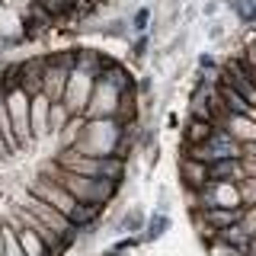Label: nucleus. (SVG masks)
Instances as JSON below:
<instances>
[{
	"label": "nucleus",
	"instance_id": "obj_1",
	"mask_svg": "<svg viewBox=\"0 0 256 256\" xmlns=\"http://www.w3.org/2000/svg\"><path fill=\"white\" fill-rule=\"evenodd\" d=\"M42 170H48L54 176V180L61 182L64 189L70 192V196L77 198V202H96V205H109L112 198L118 196V186L122 182H116V180H102V176H80V173H70V170H61L58 164H48L42 166Z\"/></svg>",
	"mask_w": 256,
	"mask_h": 256
},
{
	"label": "nucleus",
	"instance_id": "obj_2",
	"mask_svg": "<svg viewBox=\"0 0 256 256\" xmlns=\"http://www.w3.org/2000/svg\"><path fill=\"white\" fill-rule=\"evenodd\" d=\"M122 125L118 118H86L84 132H80L77 150L86 157H106L118 150V138H122Z\"/></svg>",
	"mask_w": 256,
	"mask_h": 256
},
{
	"label": "nucleus",
	"instance_id": "obj_3",
	"mask_svg": "<svg viewBox=\"0 0 256 256\" xmlns=\"http://www.w3.org/2000/svg\"><path fill=\"white\" fill-rule=\"evenodd\" d=\"M182 154L202 160V164H214V160H224V157H244V144H240L230 132L214 128V134L208 141L196 144V148H182Z\"/></svg>",
	"mask_w": 256,
	"mask_h": 256
},
{
	"label": "nucleus",
	"instance_id": "obj_4",
	"mask_svg": "<svg viewBox=\"0 0 256 256\" xmlns=\"http://www.w3.org/2000/svg\"><path fill=\"white\" fill-rule=\"evenodd\" d=\"M6 109H10V118H13V132H16V141H20V148H26V144H32L36 138H32V96L22 90H13L6 93Z\"/></svg>",
	"mask_w": 256,
	"mask_h": 256
},
{
	"label": "nucleus",
	"instance_id": "obj_5",
	"mask_svg": "<svg viewBox=\"0 0 256 256\" xmlns=\"http://www.w3.org/2000/svg\"><path fill=\"white\" fill-rule=\"evenodd\" d=\"M93 86H96V77L90 74H84V70H74L70 74V84H68V90H64V106L70 109V116H84L86 112V102H90V96H93Z\"/></svg>",
	"mask_w": 256,
	"mask_h": 256
},
{
	"label": "nucleus",
	"instance_id": "obj_6",
	"mask_svg": "<svg viewBox=\"0 0 256 256\" xmlns=\"http://www.w3.org/2000/svg\"><path fill=\"white\" fill-rule=\"evenodd\" d=\"M192 212H198V218H202L198 234H205V230H221V228H230V224H240L244 214H246V205H237V208H192Z\"/></svg>",
	"mask_w": 256,
	"mask_h": 256
},
{
	"label": "nucleus",
	"instance_id": "obj_7",
	"mask_svg": "<svg viewBox=\"0 0 256 256\" xmlns=\"http://www.w3.org/2000/svg\"><path fill=\"white\" fill-rule=\"evenodd\" d=\"M45 68H48V54L22 58V90H26L29 96L45 93Z\"/></svg>",
	"mask_w": 256,
	"mask_h": 256
},
{
	"label": "nucleus",
	"instance_id": "obj_8",
	"mask_svg": "<svg viewBox=\"0 0 256 256\" xmlns=\"http://www.w3.org/2000/svg\"><path fill=\"white\" fill-rule=\"evenodd\" d=\"M176 170H180V182L186 186V192H198L208 182V164L196 157H180V164H176Z\"/></svg>",
	"mask_w": 256,
	"mask_h": 256
},
{
	"label": "nucleus",
	"instance_id": "obj_9",
	"mask_svg": "<svg viewBox=\"0 0 256 256\" xmlns=\"http://www.w3.org/2000/svg\"><path fill=\"white\" fill-rule=\"evenodd\" d=\"M244 180V164L240 157H224L208 164V182H240Z\"/></svg>",
	"mask_w": 256,
	"mask_h": 256
},
{
	"label": "nucleus",
	"instance_id": "obj_10",
	"mask_svg": "<svg viewBox=\"0 0 256 256\" xmlns=\"http://www.w3.org/2000/svg\"><path fill=\"white\" fill-rule=\"evenodd\" d=\"M48 112H52V100H48L45 93H38V96H32V109H29V116H32V138H48Z\"/></svg>",
	"mask_w": 256,
	"mask_h": 256
},
{
	"label": "nucleus",
	"instance_id": "obj_11",
	"mask_svg": "<svg viewBox=\"0 0 256 256\" xmlns=\"http://www.w3.org/2000/svg\"><path fill=\"white\" fill-rule=\"evenodd\" d=\"M214 134V125L208 122V118H196V116H189L186 118V128H182V148H196V144H202L208 141Z\"/></svg>",
	"mask_w": 256,
	"mask_h": 256
},
{
	"label": "nucleus",
	"instance_id": "obj_12",
	"mask_svg": "<svg viewBox=\"0 0 256 256\" xmlns=\"http://www.w3.org/2000/svg\"><path fill=\"white\" fill-rule=\"evenodd\" d=\"M112 58L106 52H96V48H80V61H77V70H84V74L90 77H100L102 70H106V64Z\"/></svg>",
	"mask_w": 256,
	"mask_h": 256
},
{
	"label": "nucleus",
	"instance_id": "obj_13",
	"mask_svg": "<svg viewBox=\"0 0 256 256\" xmlns=\"http://www.w3.org/2000/svg\"><path fill=\"white\" fill-rule=\"evenodd\" d=\"M13 224V221H10ZM16 228V234H20V244H22V250H26V256H52V250H48V244L42 240V234L38 230H32V228H20V224H13Z\"/></svg>",
	"mask_w": 256,
	"mask_h": 256
},
{
	"label": "nucleus",
	"instance_id": "obj_14",
	"mask_svg": "<svg viewBox=\"0 0 256 256\" xmlns=\"http://www.w3.org/2000/svg\"><path fill=\"white\" fill-rule=\"evenodd\" d=\"M144 228H148V214H144L141 208H128L122 218L112 224L116 234H138V230H144Z\"/></svg>",
	"mask_w": 256,
	"mask_h": 256
},
{
	"label": "nucleus",
	"instance_id": "obj_15",
	"mask_svg": "<svg viewBox=\"0 0 256 256\" xmlns=\"http://www.w3.org/2000/svg\"><path fill=\"white\" fill-rule=\"evenodd\" d=\"M100 212H102V205H96V202H77V208L70 212V224H74L77 230L93 228V224L100 221Z\"/></svg>",
	"mask_w": 256,
	"mask_h": 256
},
{
	"label": "nucleus",
	"instance_id": "obj_16",
	"mask_svg": "<svg viewBox=\"0 0 256 256\" xmlns=\"http://www.w3.org/2000/svg\"><path fill=\"white\" fill-rule=\"evenodd\" d=\"M84 125H86V118H84V116H74V118H70V122L64 125L58 134H54V138H58V150H70V148H77Z\"/></svg>",
	"mask_w": 256,
	"mask_h": 256
},
{
	"label": "nucleus",
	"instance_id": "obj_17",
	"mask_svg": "<svg viewBox=\"0 0 256 256\" xmlns=\"http://www.w3.org/2000/svg\"><path fill=\"white\" fill-rule=\"evenodd\" d=\"M170 230V214L166 212H154L148 218V228H144V240H160Z\"/></svg>",
	"mask_w": 256,
	"mask_h": 256
},
{
	"label": "nucleus",
	"instance_id": "obj_18",
	"mask_svg": "<svg viewBox=\"0 0 256 256\" xmlns=\"http://www.w3.org/2000/svg\"><path fill=\"white\" fill-rule=\"evenodd\" d=\"M70 118L74 116H70V109L64 106V102H52V112H48V134H58Z\"/></svg>",
	"mask_w": 256,
	"mask_h": 256
},
{
	"label": "nucleus",
	"instance_id": "obj_19",
	"mask_svg": "<svg viewBox=\"0 0 256 256\" xmlns=\"http://www.w3.org/2000/svg\"><path fill=\"white\" fill-rule=\"evenodd\" d=\"M150 22H154V10H150V6H138V10L132 13V20H128V26H132L134 36H144V32L150 29Z\"/></svg>",
	"mask_w": 256,
	"mask_h": 256
},
{
	"label": "nucleus",
	"instance_id": "obj_20",
	"mask_svg": "<svg viewBox=\"0 0 256 256\" xmlns=\"http://www.w3.org/2000/svg\"><path fill=\"white\" fill-rule=\"evenodd\" d=\"M230 10H234V16L244 26H250V22H256V0H228Z\"/></svg>",
	"mask_w": 256,
	"mask_h": 256
},
{
	"label": "nucleus",
	"instance_id": "obj_21",
	"mask_svg": "<svg viewBox=\"0 0 256 256\" xmlns=\"http://www.w3.org/2000/svg\"><path fill=\"white\" fill-rule=\"evenodd\" d=\"M141 240H144V237H134V234H128V237H122V240H118V244H112L109 250H102V256H125V253H132L134 246L141 244Z\"/></svg>",
	"mask_w": 256,
	"mask_h": 256
},
{
	"label": "nucleus",
	"instance_id": "obj_22",
	"mask_svg": "<svg viewBox=\"0 0 256 256\" xmlns=\"http://www.w3.org/2000/svg\"><path fill=\"white\" fill-rule=\"evenodd\" d=\"M237 192H240V202L244 205H256V180L253 176H244L237 182Z\"/></svg>",
	"mask_w": 256,
	"mask_h": 256
},
{
	"label": "nucleus",
	"instance_id": "obj_23",
	"mask_svg": "<svg viewBox=\"0 0 256 256\" xmlns=\"http://www.w3.org/2000/svg\"><path fill=\"white\" fill-rule=\"evenodd\" d=\"M6 224V253L4 256H26V250H22V244H20V234H16V228L10 221H4Z\"/></svg>",
	"mask_w": 256,
	"mask_h": 256
},
{
	"label": "nucleus",
	"instance_id": "obj_24",
	"mask_svg": "<svg viewBox=\"0 0 256 256\" xmlns=\"http://www.w3.org/2000/svg\"><path fill=\"white\" fill-rule=\"evenodd\" d=\"M148 48H150V36L144 32V36H138V38L132 42V58H134V61H141L144 54H148Z\"/></svg>",
	"mask_w": 256,
	"mask_h": 256
},
{
	"label": "nucleus",
	"instance_id": "obj_25",
	"mask_svg": "<svg viewBox=\"0 0 256 256\" xmlns=\"http://www.w3.org/2000/svg\"><path fill=\"white\" fill-rule=\"evenodd\" d=\"M205 246H208L212 256H244L240 250H234V246H228V244H218V240H212V244H205Z\"/></svg>",
	"mask_w": 256,
	"mask_h": 256
},
{
	"label": "nucleus",
	"instance_id": "obj_26",
	"mask_svg": "<svg viewBox=\"0 0 256 256\" xmlns=\"http://www.w3.org/2000/svg\"><path fill=\"white\" fill-rule=\"evenodd\" d=\"M240 228L250 237H256V205H246V214H244V221H240Z\"/></svg>",
	"mask_w": 256,
	"mask_h": 256
},
{
	"label": "nucleus",
	"instance_id": "obj_27",
	"mask_svg": "<svg viewBox=\"0 0 256 256\" xmlns=\"http://www.w3.org/2000/svg\"><path fill=\"white\" fill-rule=\"evenodd\" d=\"M198 70H202V74H218V61H214V54H208V52L198 54Z\"/></svg>",
	"mask_w": 256,
	"mask_h": 256
},
{
	"label": "nucleus",
	"instance_id": "obj_28",
	"mask_svg": "<svg viewBox=\"0 0 256 256\" xmlns=\"http://www.w3.org/2000/svg\"><path fill=\"white\" fill-rule=\"evenodd\" d=\"M128 29H132V26H128L125 20H112V22H109V29H102V36H125Z\"/></svg>",
	"mask_w": 256,
	"mask_h": 256
},
{
	"label": "nucleus",
	"instance_id": "obj_29",
	"mask_svg": "<svg viewBox=\"0 0 256 256\" xmlns=\"http://www.w3.org/2000/svg\"><path fill=\"white\" fill-rule=\"evenodd\" d=\"M150 93H154V77L144 74V77L138 80V96H150Z\"/></svg>",
	"mask_w": 256,
	"mask_h": 256
},
{
	"label": "nucleus",
	"instance_id": "obj_30",
	"mask_svg": "<svg viewBox=\"0 0 256 256\" xmlns=\"http://www.w3.org/2000/svg\"><path fill=\"white\" fill-rule=\"evenodd\" d=\"M240 164H244V176H253V180H256V157L253 154H244V157H240Z\"/></svg>",
	"mask_w": 256,
	"mask_h": 256
},
{
	"label": "nucleus",
	"instance_id": "obj_31",
	"mask_svg": "<svg viewBox=\"0 0 256 256\" xmlns=\"http://www.w3.org/2000/svg\"><path fill=\"white\" fill-rule=\"evenodd\" d=\"M221 36H224V26H221L218 20H212V22H208V38H214V42H218Z\"/></svg>",
	"mask_w": 256,
	"mask_h": 256
},
{
	"label": "nucleus",
	"instance_id": "obj_32",
	"mask_svg": "<svg viewBox=\"0 0 256 256\" xmlns=\"http://www.w3.org/2000/svg\"><path fill=\"white\" fill-rule=\"evenodd\" d=\"M6 253V224L0 221V256Z\"/></svg>",
	"mask_w": 256,
	"mask_h": 256
},
{
	"label": "nucleus",
	"instance_id": "obj_33",
	"mask_svg": "<svg viewBox=\"0 0 256 256\" xmlns=\"http://www.w3.org/2000/svg\"><path fill=\"white\" fill-rule=\"evenodd\" d=\"M202 13H205V16H214V13H218V4H214V0H212V4H205Z\"/></svg>",
	"mask_w": 256,
	"mask_h": 256
},
{
	"label": "nucleus",
	"instance_id": "obj_34",
	"mask_svg": "<svg viewBox=\"0 0 256 256\" xmlns=\"http://www.w3.org/2000/svg\"><path fill=\"white\" fill-rule=\"evenodd\" d=\"M6 157H13L10 150H6V144H4V138H0V160H6Z\"/></svg>",
	"mask_w": 256,
	"mask_h": 256
},
{
	"label": "nucleus",
	"instance_id": "obj_35",
	"mask_svg": "<svg viewBox=\"0 0 256 256\" xmlns=\"http://www.w3.org/2000/svg\"><path fill=\"white\" fill-rule=\"evenodd\" d=\"M246 256H256V237L250 240V250H246Z\"/></svg>",
	"mask_w": 256,
	"mask_h": 256
},
{
	"label": "nucleus",
	"instance_id": "obj_36",
	"mask_svg": "<svg viewBox=\"0 0 256 256\" xmlns=\"http://www.w3.org/2000/svg\"><path fill=\"white\" fill-rule=\"evenodd\" d=\"M0 6H4V0H0Z\"/></svg>",
	"mask_w": 256,
	"mask_h": 256
}]
</instances>
